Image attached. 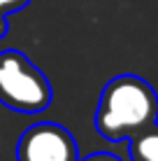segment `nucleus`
Wrapping results in <instances>:
<instances>
[{
  "label": "nucleus",
  "instance_id": "423d86ee",
  "mask_svg": "<svg viewBox=\"0 0 158 161\" xmlns=\"http://www.w3.org/2000/svg\"><path fill=\"white\" fill-rule=\"evenodd\" d=\"M81 161H121L119 157H114V154H107V152H95V154H89L86 159Z\"/></svg>",
  "mask_w": 158,
  "mask_h": 161
},
{
  "label": "nucleus",
  "instance_id": "f03ea898",
  "mask_svg": "<svg viewBox=\"0 0 158 161\" xmlns=\"http://www.w3.org/2000/svg\"><path fill=\"white\" fill-rule=\"evenodd\" d=\"M51 84L16 49L0 52V103L16 112H40L51 103Z\"/></svg>",
  "mask_w": 158,
  "mask_h": 161
},
{
  "label": "nucleus",
  "instance_id": "20e7f679",
  "mask_svg": "<svg viewBox=\"0 0 158 161\" xmlns=\"http://www.w3.org/2000/svg\"><path fill=\"white\" fill-rule=\"evenodd\" d=\"M133 161H158V121L130 138Z\"/></svg>",
  "mask_w": 158,
  "mask_h": 161
},
{
  "label": "nucleus",
  "instance_id": "39448f33",
  "mask_svg": "<svg viewBox=\"0 0 158 161\" xmlns=\"http://www.w3.org/2000/svg\"><path fill=\"white\" fill-rule=\"evenodd\" d=\"M30 0H0V14H12V12H19L28 5Z\"/></svg>",
  "mask_w": 158,
  "mask_h": 161
},
{
  "label": "nucleus",
  "instance_id": "7ed1b4c3",
  "mask_svg": "<svg viewBox=\"0 0 158 161\" xmlns=\"http://www.w3.org/2000/svg\"><path fill=\"white\" fill-rule=\"evenodd\" d=\"M19 161H79L72 133L61 124L40 121L23 131L16 147Z\"/></svg>",
  "mask_w": 158,
  "mask_h": 161
},
{
  "label": "nucleus",
  "instance_id": "0eeeda50",
  "mask_svg": "<svg viewBox=\"0 0 158 161\" xmlns=\"http://www.w3.org/2000/svg\"><path fill=\"white\" fill-rule=\"evenodd\" d=\"M7 28L9 26H7V21H5V14H0V37L7 35Z\"/></svg>",
  "mask_w": 158,
  "mask_h": 161
},
{
  "label": "nucleus",
  "instance_id": "f257e3e1",
  "mask_svg": "<svg viewBox=\"0 0 158 161\" xmlns=\"http://www.w3.org/2000/svg\"><path fill=\"white\" fill-rule=\"evenodd\" d=\"M158 121V93L137 75H119L105 84L95 110V129L112 142L130 140Z\"/></svg>",
  "mask_w": 158,
  "mask_h": 161
}]
</instances>
